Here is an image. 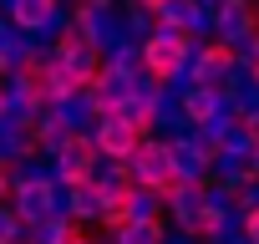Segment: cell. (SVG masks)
Here are the masks:
<instances>
[{"label": "cell", "instance_id": "cell-19", "mask_svg": "<svg viewBox=\"0 0 259 244\" xmlns=\"http://www.w3.org/2000/svg\"><path fill=\"white\" fill-rule=\"evenodd\" d=\"M203 209H208V219H213V224H224V219H234V214H239V193H234V188H224V183H208V188H203Z\"/></svg>", "mask_w": 259, "mask_h": 244}, {"label": "cell", "instance_id": "cell-25", "mask_svg": "<svg viewBox=\"0 0 259 244\" xmlns=\"http://www.w3.org/2000/svg\"><path fill=\"white\" fill-rule=\"evenodd\" d=\"M138 6H143V11H153V16H158V11H163V6H168V0H138Z\"/></svg>", "mask_w": 259, "mask_h": 244}, {"label": "cell", "instance_id": "cell-12", "mask_svg": "<svg viewBox=\"0 0 259 244\" xmlns=\"http://www.w3.org/2000/svg\"><path fill=\"white\" fill-rule=\"evenodd\" d=\"M173 173H178V183H198V188H208V183H213V163H208L188 138H178V143H173Z\"/></svg>", "mask_w": 259, "mask_h": 244}, {"label": "cell", "instance_id": "cell-29", "mask_svg": "<svg viewBox=\"0 0 259 244\" xmlns=\"http://www.w3.org/2000/svg\"><path fill=\"white\" fill-rule=\"evenodd\" d=\"M249 133H254V143H259V117H254V122H249Z\"/></svg>", "mask_w": 259, "mask_h": 244}, {"label": "cell", "instance_id": "cell-16", "mask_svg": "<svg viewBox=\"0 0 259 244\" xmlns=\"http://www.w3.org/2000/svg\"><path fill=\"white\" fill-rule=\"evenodd\" d=\"M219 112H224V92H213V87H188L183 92V117L193 128H203V122L219 117Z\"/></svg>", "mask_w": 259, "mask_h": 244}, {"label": "cell", "instance_id": "cell-9", "mask_svg": "<svg viewBox=\"0 0 259 244\" xmlns=\"http://www.w3.org/2000/svg\"><path fill=\"white\" fill-rule=\"evenodd\" d=\"M92 188L102 193V204H107V209H122V204H127V193H133L138 183H133V173H127V163L102 158V163L92 168Z\"/></svg>", "mask_w": 259, "mask_h": 244}, {"label": "cell", "instance_id": "cell-23", "mask_svg": "<svg viewBox=\"0 0 259 244\" xmlns=\"http://www.w3.org/2000/svg\"><path fill=\"white\" fill-rule=\"evenodd\" d=\"M11 193H16V183H11V168H0V204H11Z\"/></svg>", "mask_w": 259, "mask_h": 244}, {"label": "cell", "instance_id": "cell-21", "mask_svg": "<svg viewBox=\"0 0 259 244\" xmlns=\"http://www.w3.org/2000/svg\"><path fill=\"white\" fill-rule=\"evenodd\" d=\"M21 239H26V224L16 219L11 204H0V244H21Z\"/></svg>", "mask_w": 259, "mask_h": 244}, {"label": "cell", "instance_id": "cell-13", "mask_svg": "<svg viewBox=\"0 0 259 244\" xmlns=\"http://www.w3.org/2000/svg\"><path fill=\"white\" fill-rule=\"evenodd\" d=\"M122 214H127V224H168V198L158 188H133Z\"/></svg>", "mask_w": 259, "mask_h": 244}, {"label": "cell", "instance_id": "cell-31", "mask_svg": "<svg viewBox=\"0 0 259 244\" xmlns=\"http://www.w3.org/2000/svg\"><path fill=\"white\" fill-rule=\"evenodd\" d=\"M254 178H259V153H254Z\"/></svg>", "mask_w": 259, "mask_h": 244}, {"label": "cell", "instance_id": "cell-28", "mask_svg": "<svg viewBox=\"0 0 259 244\" xmlns=\"http://www.w3.org/2000/svg\"><path fill=\"white\" fill-rule=\"evenodd\" d=\"M11 117V107H6V87H0V122H6Z\"/></svg>", "mask_w": 259, "mask_h": 244}, {"label": "cell", "instance_id": "cell-22", "mask_svg": "<svg viewBox=\"0 0 259 244\" xmlns=\"http://www.w3.org/2000/svg\"><path fill=\"white\" fill-rule=\"evenodd\" d=\"M239 209H244V214H259V178H249V183L239 188Z\"/></svg>", "mask_w": 259, "mask_h": 244}, {"label": "cell", "instance_id": "cell-4", "mask_svg": "<svg viewBox=\"0 0 259 244\" xmlns=\"http://www.w3.org/2000/svg\"><path fill=\"white\" fill-rule=\"evenodd\" d=\"M188 41L193 36H183V31H168V26H158V36L143 46V66H148V76H158L163 87L178 76V66H183V56H188Z\"/></svg>", "mask_w": 259, "mask_h": 244}, {"label": "cell", "instance_id": "cell-3", "mask_svg": "<svg viewBox=\"0 0 259 244\" xmlns=\"http://www.w3.org/2000/svg\"><path fill=\"white\" fill-rule=\"evenodd\" d=\"M11 209H16V219H21L26 229H41L46 219L66 214V188H61V183H16Z\"/></svg>", "mask_w": 259, "mask_h": 244}, {"label": "cell", "instance_id": "cell-18", "mask_svg": "<svg viewBox=\"0 0 259 244\" xmlns=\"http://www.w3.org/2000/svg\"><path fill=\"white\" fill-rule=\"evenodd\" d=\"M107 244H163L168 239V224H122L112 234H102Z\"/></svg>", "mask_w": 259, "mask_h": 244}, {"label": "cell", "instance_id": "cell-14", "mask_svg": "<svg viewBox=\"0 0 259 244\" xmlns=\"http://www.w3.org/2000/svg\"><path fill=\"white\" fill-rule=\"evenodd\" d=\"M66 214L81 224V229H102V219H107V204H102V193L92 188V183H76V188H66Z\"/></svg>", "mask_w": 259, "mask_h": 244}, {"label": "cell", "instance_id": "cell-6", "mask_svg": "<svg viewBox=\"0 0 259 244\" xmlns=\"http://www.w3.org/2000/svg\"><path fill=\"white\" fill-rule=\"evenodd\" d=\"M143 138L148 133H138L133 122H122L117 112H107V117H97V128H92V143H97V153L102 158H112V163H127L138 148H143Z\"/></svg>", "mask_w": 259, "mask_h": 244}, {"label": "cell", "instance_id": "cell-30", "mask_svg": "<svg viewBox=\"0 0 259 244\" xmlns=\"http://www.w3.org/2000/svg\"><path fill=\"white\" fill-rule=\"evenodd\" d=\"M254 26H259V0H254Z\"/></svg>", "mask_w": 259, "mask_h": 244}, {"label": "cell", "instance_id": "cell-7", "mask_svg": "<svg viewBox=\"0 0 259 244\" xmlns=\"http://www.w3.org/2000/svg\"><path fill=\"white\" fill-rule=\"evenodd\" d=\"M97 163H102V153H97L92 133H76V138L66 143V153H61V158H51V168H56V183H61V188L92 183V168H97Z\"/></svg>", "mask_w": 259, "mask_h": 244}, {"label": "cell", "instance_id": "cell-26", "mask_svg": "<svg viewBox=\"0 0 259 244\" xmlns=\"http://www.w3.org/2000/svg\"><path fill=\"white\" fill-rule=\"evenodd\" d=\"M198 6H203V11H213V16H219V11H224V0H198Z\"/></svg>", "mask_w": 259, "mask_h": 244}, {"label": "cell", "instance_id": "cell-8", "mask_svg": "<svg viewBox=\"0 0 259 244\" xmlns=\"http://www.w3.org/2000/svg\"><path fill=\"white\" fill-rule=\"evenodd\" d=\"M254 0H224V11H219V26H213V41L224 51H239L249 36H254Z\"/></svg>", "mask_w": 259, "mask_h": 244}, {"label": "cell", "instance_id": "cell-24", "mask_svg": "<svg viewBox=\"0 0 259 244\" xmlns=\"http://www.w3.org/2000/svg\"><path fill=\"white\" fill-rule=\"evenodd\" d=\"M249 244H259V214H249Z\"/></svg>", "mask_w": 259, "mask_h": 244}, {"label": "cell", "instance_id": "cell-10", "mask_svg": "<svg viewBox=\"0 0 259 244\" xmlns=\"http://www.w3.org/2000/svg\"><path fill=\"white\" fill-rule=\"evenodd\" d=\"M138 92V76H127V71H112V66H102V76H97V87H92V107H97V117H107V112H117L127 97Z\"/></svg>", "mask_w": 259, "mask_h": 244}, {"label": "cell", "instance_id": "cell-15", "mask_svg": "<svg viewBox=\"0 0 259 244\" xmlns=\"http://www.w3.org/2000/svg\"><path fill=\"white\" fill-rule=\"evenodd\" d=\"M249 178H254V158L219 148V158H213V183H224V188H234V193H239Z\"/></svg>", "mask_w": 259, "mask_h": 244}, {"label": "cell", "instance_id": "cell-5", "mask_svg": "<svg viewBox=\"0 0 259 244\" xmlns=\"http://www.w3.org/2000/svg\"><path fill=\"white\" fill-rule=\"evenodd\" d=\"M168 229H183V234H198V239L213 234V219L203 209V188L198 183H178L168 193Z\"/></svg>", "mask_w": 259, "mask_h": 244}, {"label": "cell", "instance_id": "cell-17", "mask_svg": "<svg viewBox=\"0 0 259 244\" xmlns=\"http://www.w3.org/2000/svg\"><path fill=\"white\" fill-rule=\"evenodd\" d=\"M122 26H127V36H133L138 46H148V41L158 36V16H153V11H143L138 0H122Z\"/></svg>", "mask_w": 259, "mask_h": 244}, {"label": "cell", "instance_id": "cell-27", "mask_svg": "<svg viewBox=\"0 0 259 244\" xmlns=\"http://www.w3.org/2000/svg\"><path fill=\"white\" fill-rule=\"evenodd\" d=\"M76 244H107V239H102V234H81Z\"/></svg>", "mask_w": 259, "mask_h": 244}, {"label": "cell", "instance_id": "cell-1", "mask_svg": "<svg viewBox=\"0 0 259 244\" xmlns=\"http://www.w3.org/2000/svg\"><path fill=\"white\" fill-rule=\"evenodd\" d=\"M51 66L71 82V87H81V92H92L97 87V76H102V66H107V56L87 41V36H76V31H66L56 46H51Z\"/></svg>", "mask_w": 259, "mask_h": 244}, {"label": "cell", "instance_id": "cell-2", "mask_svg": "<svg viewBox=\"0 0 259 244\" xmlns=\"http://www.w3.org/2000/svg\"><path fill=\"white\" fill-rule=\"evenodd\" d=\"M127 173H133L138 188H158L163 198L178 188V173H173V143L163 138H143V148L127 158Z\"/></svg>", "mask_w": 259, "mask_h": 244}, {"label": "cell", "instance_id": "cell-20", "mask_svg": "<svg viewBox=\"0 0 259 244\" xmlns=\"http://www.w3.org/2000/svg\"><path fill=\"white\" fill-rule=\"evenodd\" d=\"M107 66H112V71H127V76H143V71H148V66H143V46H138V41L112 46V51H107Z\"/></svg>", "mask_w": 259, "mask_h": 244}, {"label": "cell", "instance_id": "cell-11", "mask_svg": "<svg viewBox=\"0 0 259 244\" xmlns=\"http://www.w3.org/2000/svg\"><path fill=\"white\" fill-rule=\"evenodd\" d=\"M224 102H229L244 122H254V117H259V76H254L249 66H234V76H229V87H224Z\"/></svg>", "mask_w": 259, "mask_h": 244}]
</instances>
